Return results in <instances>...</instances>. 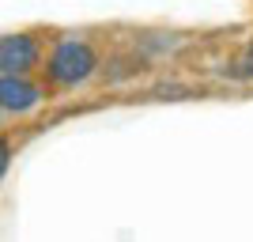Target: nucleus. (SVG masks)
I'll list each match as a JSON object with an SVG mask.
<instances>
[{"mask_svg": "<svg viewBox=\"0 0 253 242\" xmlns=\"http://www.w3.org/2000/svg\"><path fill=\"white\" fill-rule=\"evenodd\" d=\"M42 102V87L27 76L0 72V114H31Z\"/></svg>", "mask_w": 253, "mask_h": 242, "instance_id": "obj_3", "label": "nucleus"}, {"mask_svg": "<svg viewBox=\"0 0 253 242\" xmlns=\"http://www.w3.org/2000/svg\"><path fill=\"white\" fill-rule=\"evenodd\" d=\"M8 167H11V140L0 137V178L8 174Z\"/></svg>", "mask_w": 253, "mask_h": 242, "instance_id": "obj_4", "label": "nucleus"}, {"mask_svg": "<svg viewBox=\"0 0 253 242\" xmlns=\"http://www.w3.org/2000/svg\"><path fill=\"white\" fill-rule=\"evenodd\" d=\"M42 61V46L34 34H4L0 38V72L8 76H27Z\"/></svg>", "mask_w": 253, "mask_h": 242, "instance_id": "obj_2", "label": "nucleus"}, {"mask_svg": "<svg viewBox=\"0 0 253 242\" xmlns=\"http://www.w3.org/2000/svg\"><path fill=\"white\" fill-rule=\"evenodd\" d=\"M250 68H253V46H250Z\"/></svg>", "mask_w": 253, "mask_h": 242, "instance_id": "obj_5", "label": "nucleus"}, {"mask_svg": "<svg viewBox=\"0 0 253 242\" xmlns=\"http://www.w3.org/2000/svg\"><path fill=\"white\" fill-rule=\"evenodd\" d=\"M98 68V53L91 42L84 38H61V42L53 46L49 61H45V76H49L53 87H76L91 80Z\"/></svg>", "mask_w": 253, "mask_h": 242, "instance_id": "obj_1", "label": "nucleus"}]
</instances>
